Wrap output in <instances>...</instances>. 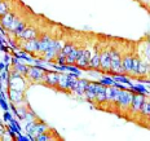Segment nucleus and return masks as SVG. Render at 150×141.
Here are the masks:
<instances>
[{
	"instance_id": "17",
	"label": "nucleus",
	"mask_w": 150,
	"mask_h": 141,
	"mask_svg": "<svg viewBox=\"0 0 150 141\" xmlns=\"http://www.w3.org/2000/svg\"><path fill=\"white\" fill-rule=\"evenodd\" d=\"M29 65H25V64H20V62H17L16 65H13V70L17 71L18 74H21L22 77H26L27 75V71H29Z\"/></svg>"
},
{
	"instance_id": "5",
	"label": "nucleus",
	"mask_w": 150,
	"mask_h": 141,
	"mask_svg": "<svg viewBox=\"0 0 150 141\" xmlns=\"http://www.w3.org/2000/svg\"><path fill=\"white\" fill-rule=\"evenodd\" d=\"M47 70L39 67V66H30L29 71H27L26 78L30 80V83H38V84H43L44 83V78H45Z\"/></svg>"
},
{
	"instance_id": "27",
	"label": "nucleus",
	"mask_w": 150,
	"mask_h": 141,
	"mask_svg": "<svg viewBox=\"0 0 150 141\" xmlns=\"http://www.w3.org/2000/svg\"><path fill=\"white\" fill-rule=\"evenodd\" d=\"M0 96H1V93H0Z\"/></svg>"
},
{
	"instance_id": "6",
	"label": "nucleus",
	"mask_w": 150,
	"mask_h": 141,
	"mask_svg": "<svg viewBox=\"0 0 150 141\" xmlns=\"http://www.w3.org/2000/svg\"><path fill=\"white\" fill-rule=\"evenodd\" d=\"M20 48L23 52L30 53L31 56H38L39 53V36L29 40H20Z\"/></svg>"
},
{
	"instance_id": "13",
	"label": "nucleus",
	"mask_w": 150,
	"mask_h": 141,
	"mask_svg": "<svg viewBox=\"0 0 150 141\" xmlns=\"http://www.w3.org/2000/svg\"><path fill=\"white\" fill-rule=\"evenodd\" d=\"M39 35H40L39 30H38L36 27L30 26V25H29V26H27L26 29L23 30V33L17 38V40H29V39H34V38H38Z\"/></svg>"
},
{
	"instance_id": "24",
	"label": "nucleus",
	"mask_w": 150,
	"mask_h": 141,
	"mask_svg": "<svg viewBox=\"0 0 150 141\" xmlns=\"http://www.w3.org/2000/svg\"><path fill=\"white\" fill-rule=\"evenodd\" d=\"M4 69H5V64L4 62H0V71L4 70Z\"/></svg>"
},
{
	"instance_id": "23",
	"label": "nucleus",
	"mask_w": 150,
	"mask_h": 141,
	"mask_svg": "<svg viewBox=\"0 0 150 141\" xmlns=\"http://www.w3.org/2000/svg\"><path fill=\"white\" fill-rule=\"evenodd\" d=\"M4 119H5V120H12V119H11V114H9V113H5V114H4Z\"/></svg>"
},
{
	"instance_id": "19",
	"label": "nucleus",
	"mask_w": 150,
	"mask_h": 141,
	"mask_svg": "<svg viewBox=\"0 0 150 141\" xmlns=\"http://www.w3.org/2000/svg\"><path fill=\"white\" fill-rule=\"evenodd\" d=\"M11 11V4H9L8 0H3L1 3H0V16L8 13V12Z\"/></svg>"
},
{
	"instance_id": "4",
	"label": "nucleus",
	"mask_w": 150,
	"mask_h": 141,
	"mask_svg": "<svg viewBox=\"0 0 150 141\" xmlns=\"http://www.w3.org/2000/svg\"><path fill=\"white\" fill-rule=\"evenodd\" d=\"M146 96H144V93H133V98H132V102H131V106H129V111L127 114V118L129 119H135L137 115H139L140 110H141L142 105H144V101H145Z\"/></svg>"
},
{
	"instance_id": "10",
	"label": "nucleus",
	"mask_w": 150,
	"mask_h": 141,
	"mask_svg": "<svg viewBox=\"0 0 150 141\" xmlns=\"http://www.w3.org/2000/svg\"><path fill=\"white\" fill-rule=\"evenodd\" d=\"M60 75L58 73H54V71H47L45 73V78H44V86L49 87V88L57 89L58 87V82H60Z\"/></svg>"
},
{
	"instance_id": "20",
	"label": "nucleus",
	"mask_w": 150,
	"mask_h": 141,
	"mask_svg": "<svg viewBox=\"0 0 150 141\" xmlns=\"http://www.w3.org/2000/svg\"><path fill=\"white\" fill-rule=\"evenodd\" d=\"M137 1H139L142 7H145L146 9H149L150 11V0H137Z\"/></svg>"
},
{
	"instance_id": "16",
	"label": "nucleus",
	"mask_w": 150,
	"mask_h": 141,
	"mask_svg": "<svg viewBox=\"0 0 150 141\" xmlns=\"http://www.w3.org/2000/svg\"><path fill=\"white\" fill-rule=\"evenodd\" d=\"M88 83L89 82L88 80H86V79H78V86H76V88H75L74 93H76V95H79V96H83L84 92L87 91Z\"/></svg>"
},
{
	"instance_id": "11",
	"label": "nucleus",
	"mask_w": 150,
	"mask_h": 141,
	"mask_svg": "<svg viewBox=\"0 0 150 141\" xmlns=\"http://www.w3.org/2000/svg\"><path fill=\"white\" fill-rule=\"evenodd\" d=\"M16 17H17V13H16V12H12V11H9L8 13L0 16V26H1L5 31H9L11 30V26L14 22Z\"/></svg>"
},
{
	"instance_id": "7",
	"label": "nucleus",
	"mask_w": 150,
	"mask_h": 141,
	"mask_svg": "<svg viewBox=\"0 0 150 141\" xmlns=\"http://www.w3.org/2000/svg\"><path fill=\"white\" fill-rule=\"evenodd\" d=\"M100 52H101V43H95L92 49V56L89 60L88 70H100Z\"/></svg>"
},
{
	"instance_id": "1",
	"label": "nucleus",
	"mask_w": 150,
	"mask_h": 141,
	"mask_svg": "<svg viewBox=\"0 0 150 141\" xmlns=\"http://www.w3.org/2000/svg\"><path fill=\"white\" fill-rule=\"evenodd\" d=\"M132 98H133L132 91L122 88L119 97H118L117 102H115V108H117V111L115 113H118V114L122 115V117L127 118V114H128V111H129V106H131V102H132Z\"/></svg>"
},
{
	"instance_id": "9",
	"label": "nucleus",
	"mask_w": 150,
	"mask_h": 141,
	"mask_svg": "<svg viewBox=\"0 0 150 141\" xmlns=\"http://www.w3.org/2000/svg\"><path fill=\"white\" fill-rule=\"evenodd\" d=\"M53 39H54V38L51 36L49 34H44V33L40 34L39 35V53H38V56L42 57V56L44 55V52L51 47Z\"/></svg>"
},
{
	"instance_id": "8",
	"label": "nucleus",
	"mask_w": 150,
	"mask_h": 141,
	"mask_svg": "<svg viewBox=\"0 0 150 141\" xmlns=\"http://www.w3.org/2000/svg\"><path fill=\"white\" fill-rule=\"evenodd\" d=\"M91 56H92V49H91L86 44V47H84V51H83V53H82V56L78 58V61H76V64H75V66H78V67L80 69V70H88V65H89Z\"/></svg>"
},
{
	"instance_id": "21",
	"label": "nucleus",
	"mask_w": 150,
	"mask_h": 141,
	"mask_svg": "<svg viewBox=\"0 0 150 141\" xmlns=\"http://www.w3.org/2000/svg\"><path fill=\"white\" fill-rule=\"evenodd\" d=\"M112 82H114V80L110 79V78H102L101 84H104V86H111Z\"/></svg>"
},
{
	"instance_id": "18",
	"label": "nucleus",
	"mask_w": 150,
	"mask_h": 141,
	"mask_svg": "<svg viewBox=\"0 0 150 141\" xmlns=\"http://www.w3.org/2000/svg\"><path fill=\"white\" fill-rule=\"evenodd\" d=\"M74 48H75V44H74L73 42H66V43H64V47H62L60 55L65 56V57H67V56L70 55L71 51H73Z\"/></svg>"
},
{
	"instance_id": "22",
	"label": "nucleus",
	"mask_w": 150,
	"mask_h": 141,
	"mask_svg": "<svg viewBox=\"0 0 150 141\" xmlns=\"http://www.w3.org/2000/svg\"><path fill=\"white\" fill-rule=\"evenodd\" d=\"M0 105H1V108L4 109V110H8V104L5 102V100L3 96H1V98H0Z\"/></svg>"
},
{
	"instance_id": "3",
	"label": "nucleus",
	"mask_w": 150,
	"mask_h": 141,
	"mask_svg": "<svg viewBox=\"0 0 150 141\" xmlns=\"http://www.w3.org/2000/svg\"><path fill=\"white\" fill-rule=\"evenodd\" d=\"M111 56H110V44L101 43V52H100V71L102 74L110 73Z\"/></svg>"
},
{
	"instance_id": "25",
	"label": "nucleus",
	"mask_w": 150,
	"mask_h": 141,
	"mask_svg": "<svg viewBox=\"0 0 150 141\" xmlns=\"http://www.w3.org/2000/svg\"><path fill=\"white\" fill-rule=\"evenodd\" d=\"M1 79H7V74H5V73L1 74Z\"/></svg>"
},
{
	"instance_id": "15",
	"label": "nucleus",
	"mask_w": 150,
	"mask_h": 141,
	"mask_svg": "<svg viewBox=\"0 0 150 141\" xmlns=\"http://www.w3.org/2000/svg\"><path fill=\"white\" fill-rule=\"evenodd\" d=\"M106 87H108V86H104V84H101V86H100L98 92L96 93L95 105L97 106V108H101V106L106 102Z\"/></svg>"
},
{
	"instance_id": "26",
	"label": "nucleus",
	"mask_w": 150,
	"mask_h": 141,
	"mask_svg": "<svg viewBox=\"0 0 150 141\" xmlns=\"http://www.w3.org/2000/svg\"><path fill=\"white\" fill-rule=\"evenodd\" d=\"M1 1H3V0H0V3H1Z\"/></svg>"
},
{
	"instance_id": "14",
	"label": "nucleus",
	"mask_w": 150,
	"mask_h": 141,
	"mask_svg": "<svg viewBox=\"0 0 150 141\" xmlns=\"http://www.w3.org/2000/svg\"><path fill=\"white\" fill-rule=\"evenodd\" d=\"M137 118H139V123H141L142 120L149 122V119H150V97H146L145 98L144 105L139 113V115H137Z\"/></svg>"
},
{
	"instance_id": "2",
	"label": "nucleus",
	"mask_w": 150,
	"mask_h": 141,
	"mask_svg": "<svg viewBox=\"0 0 150 141\" xmlns=\"http://www.w3.org/2000/svg\"><path fill=\"white\" fill-rule=\"evenodd\" d=\"M122 55H123V49L119 47V44H110L111 65L109 74L112 75L122 74Z\"/></svg>"
},
{
	"instance_id": "28",
	"label": "nucleus",
	"mask_w": 150,
	"mask_h": 141,
	"mask_svg": "<svg viewBox=\"0 0 150 141\" xmlns=\"http://www.w3.org/2000/svg\"><path fill=\"white\" fill-rule=\"evenodd\" d=\"M149 122H150V119H149Z\"/></svg>"
},
{
	"instance_id": "12",
	"label": "nucleus",
	"mask_w": 150,
	"mask_h": 141,
	"mask_svg": "<svg viewBox=\"0 0 150 141\" xmlns=\"http://www.w3.org/2000/svg\"><path fill=\"white\" fill-rule=\"evenodd\" d=\"M86 45H75V48L71 51V53L66 57V65H75L78 58L82 56Z\"/></svg>"
}]
</instances>
